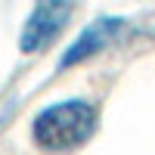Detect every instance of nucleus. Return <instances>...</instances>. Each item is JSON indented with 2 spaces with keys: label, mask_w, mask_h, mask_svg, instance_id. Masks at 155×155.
<instances>
[{
  "label": "nucleus",
  "mask_w": 155,
  "mask_h": 155,
  "mask_svg": "<svg viewBox=\"0 0 155 155\" xmlns=\"http://www.w3.org/2000/svg\"><path fill=\"white\" fill-rule=\"evenodd\" d=\"M127 34H130V22H127V19H115V16L96 19L93 25H87V28L78 34V41L62 53L59 68H71V65H78V62H84V59H90V56L102 53V50L121 44Z\"/></svg>",
  "instance_id": "7ed1b4c3"
},
{
  "label": "nucleus",
  "mask_w": 155,
  "mask_h": 155,
  "mask_svg": "<svg viewBox=\"0 0 155 155\" xmlns=\"http://www.w3.org/2000/svg\"><path fill=\"white\" fill-rule=\"evenodd\" d=\"M99 127V112L87 99H62L34 115L31 137L44 152L65 155L81 149Z\"/></svg>",
  "instance_id": "f257e3e1"
},
{
  "label": "nucleus",
  "mask_w": 155,
  "mask_h": 155,
  "mask_svg": "<svg viewBox=\"0 0 155 155\" xmlns=\"http://www.w3.org/2000/svg\"><path fill=\"white\" fill-rule=\"evenodd\" d=\"M74 12V0H34V9L25 19V28L19 34L22 53H41L53 41H59V34L65 31V25Z\"/></svg>",
  "instance_id": "f03ea898"
}]
</instances>
